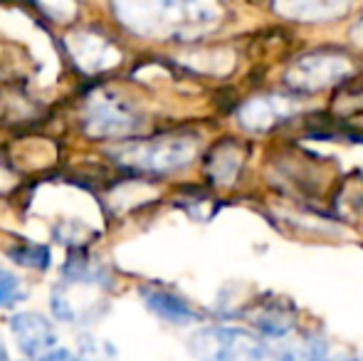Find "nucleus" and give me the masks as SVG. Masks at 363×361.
Returning a JSON list of instances; mask_svg holds the SVG:
<instances>
[{
    "label": "nucleus",
    "mask_w": 363,
    "mask_h": 361,
    "mask_svg": "<svg viewBox=\"0 0 363 361\" xmlns=\"http://www.w3.org/2000/svg\"><path fill=\"white\" fill-rule=\"evenodd\" d=\"M121 25L151 40H196L218 30L220 0H111Z\"/></svg>",
    "instance_id": "f257e3e1"
},
{
    "label": "nucleus",
    "mask_w": 363,
    "mask_h": 361,
    "mask_svg": "<svg viewBox=\"0 0 363 361\" xmlns=\"http://www.w3.org/2000/svg\"><path fill=\"white\" fill-rule=\"evenodd\" d=\"M188 349L198 361H277L264 337L252 327H201L188 339Z\"/></svg>",
    "instance_id": "f03ea898"
},
{
    "label": "nucleus",
    "mask_w": 363,
    "mask_h": 361,
    "mask_svg": "<svg viewBox=\"0 0 363 361\" xmlns=\"http://www.w3.org/2000/svg\"><path fill=\"white\" fill-rule=\"evenodd\" d=\"M196 141L191 136H158L148 141H134V144H121L111 151L116 161L126 169L146 171V174H171V171L186 169L196 159Z\"/></svg>",
    "instance_id": "7ed1b4c3"
},
{
    "label": "nucleus",
    "mask_w": 363,
    "mask_h": 361,
    "mask_svg": "<svg viewBox=\"0 0 363 361\" xmlns=\"http://www.w3.org/2000/svg\"><path fill=\"white\" fill-rule=\"evenodd\" d=\"M354 70L351 60L344 52L319 50L299 57L287 70V84L296 91H319L344 79Z\"/></svg>",
    "instance_id": "20e7f679"
},
{
    "label": "nucleus",
    "mask_w": 363,
    "mask_h": 361,
    "mask_svg": "<svg viewBox=\"0 0 363 361\" xmlns=\"http://www.w3.org/2000/svg\"><path fill=\"white\" fill-rule=\"evenodd\" d=\"M139 124L141 116L134 106L111 91L94 94L84 109V126L94 136H126L139 129Z\"/></svg>",
    "instance_id": "39448f33"
},
{
    "label": "nucleus",
    "mask_w": 363,
    "mask_h": 361,
    "mask_svg": "<svg viewBox=\"0 0 363 361\" xmlns=\"http://www.w3.org/2000/svg\"><path fill=\"white\" fill-rule=\"evenodd\" d=\"M10 332H13L18 349L30 359H40L57 344V332H55L52 319H48L43 312H30L28 309V312L13 314Z\"/></svg>",
    "instance_id": "423d86ee"
},
{
    "label": "nucleus",
    "mask_w": 363,
    "mask_h": 361,
    "mask_svg": "<svg viewBox=\"0 0 363 361\" xmlns=\"http://www.w3.org/2000/svg\"><path fill=\"white\" fill-rule=\"evenodd\" d=\"M296 322H299L296 309L279 297L262 299L259 304H252V312H250V327L257 334H262L264 339L282 342L296 332V327H299Z\"/></svg>",
    "instance_id": "0eeeda50"
},
{
    "label": "nucleus",
    "mask_w": 363,
    "mask_h": 361,
    "mask_svg": "<svg viewBox=\"0 0 363 361\" xmlns=\"http://www.w3.org/2000/svg\"><path fill=\"white\" fill-rule=\"evenodd\" d=\"M141 299H144L148 312L156 314L163 322L176 324V327H188V324H196L201 319V312L183 294L173 292L168 287L148 284V287L141 289Z\"/></svg>",
    "instance_id": "6e6552de"
},
{
    "label": "nucleus",
    "mask_w": 363,
    "mask_h": 361,
    "mask_svg": "<svg viewBox=\"0 0 363 361\" xmlns=\"http://www.w3.org/2000/svg\"><path fill=\"white\" fill-rule=\"evenodd\" d=\"M354 0H274V8L282 18L301 20V23H319L334 20L349 13Z\"/></svg>",
    "instance_id": "1a4fd4ad"
},
{
    "label": "nucleus",
    "mask_w": 363,
    "mask_h": 361,
    "mask_svg": "<svg viewBox=\"0 0 363 361\" xmlns=\"http://www.w3.org/2000/svg\"><path fill=\"white\" fill-rule=\"evenodd\" d=\"M277 361H329V339L321 332H299L282 339V347L274 352Z\"/></svg>",
    "instance_id": "9d476101"
},
{
    "label": "nucleus",
    "mask_w": 363,
    "mask_h": 361,
    "mask_svg": "<svg viewBox=\"0 0 363 361\" xmlns=\"http://www.w3.org/2000/svg\"><path fill=\"white\" fill-rule=\"evenodd\" d=\"M72 55L86 72L104 70L119 60L116 57V50L106 40H101L99 35H77L72 40Z\"/></svg>",
    "instance_id": "9b49d317"
},
{
    "label": "nucleus",
    "mask_w": 363,
    "mask_h": 361,
    "mask_svg": "<svg viewBox=\"0 0 363 361\" xmlns=\"http://www.w3.org/2000/svg\"><path fill=\"white\" fill-rule=\"evenodd\" d=\"M62 274L69 279V282L91 284V287H94V284H104L106 279H109L106 267L96 265V262L91 260V257H86V255H72V257H69Z\"/></svg>",
    "instance_id": "f8f14e48"
},
{
    "label": "nucleus",
    "mask_w": 363,
    "mask_h": 361,
    "mask_svg": "<svg viewBox=\"0 0 363 361\" xmlns=\"http://www.w3.org/2000/svg\"><path fill=\"white\" fill-rule=\"evenodd\" d=\"M28 299V287L10 267L0 265V309H13Z\"/></svg>",
    "instance_id": "ddd939ff"
},
{
    "label": "nucleus",
    "mask_w": 363,
    "mask_h": 361,
    "mask_svg": "<svg viewBox=\"0 0 363 361\" xmlns=\"http://www.w3.org/2000/svg\"><path fill=\"white\" fill-rule=\"evenodd\" d=\"M10 257H13L18 265L30 267V270H48L50 267V248L43 245V243H25V245H18L15 250H10Z\"/></svg>",
    "instance_id": "4468645a"
},
{
    "label": "nucleus",
    "mask_w": 363,
    "mask_h": 361,
    "mask_svg": "<svg viewBox=\"0 0 363 361\" xmlns=\"http://www.w3.org/2000/svg\"><path fill=\"white\" fill-rule=\"evenodd\" d=\"M84 361H116V349L114 344H109L106 339L99 337H82L79 339V349H77Z\"/></svg>",
    "instance_id": "2eb2a0df"
},
{
    "label": "nucleus",
    "mask_w": 363,
    "mask_h": 361,
    "mask_svg": "<svg viewBox=\"0 0 363 361\" xmlns=\"http://www.w3.org/2000/svg\"><path fill=\"white\" fill-rule=\"evenodd\" d=\"M235 146H238V144H233V141H228V144L223 146L225 159H220V164H223V161H225V164H230V154H233V151H235ZM233 164H235V166H220V169L216 171V176H218L220 181H223V179H230V176L238 174V171H240V166H242V156H240V151H238V154H235Z\"/></svg>",
    "instance_id": "dca6fc26"
},
{
    "label": "nucleus",
    "mask_w": 363,
    "mask_h": 361,
    "mask_svg": "<svg viewBox=\"0 0 363 361\" xmlns=\"http://www.w3.org/2000/svg\"><path fill=\"white\" fill-rule=\"evenodd\" d=\"M38 361H84V359H82L77 352H72V349L55 347V349H50V352H45Z\"/></svg>",
    "instance_id": "f3484780"
},
{
    "label": "nucleus",
    "mask_w": 363,
    "mask_h": 361,
    "mask_svg": "<svg viewBox=\"0 0 363 361\" xmlns=\"http://www.w3.org/2000/svg\"><path fill=\"white\" fill-rule=\"evenodd\" d=\"M351 40H354L359 48H363V18H359L351 28Z\"/></svg>",
    "instance_id": "a211bd4d"
},
{
    "label": "nucleus",
    "mask_w": 363,
    "mask_h": 361,
    "mask_svg": "<svg viewBox=\"0 0 363 361\" xmlns=\"http://www.w3.org/2000/svg\"><path fill=\"white\" fill-rule=\"evenodd\" d=\"M329 361H361V359H356L354 354H331Z\"/></svg>",
    "instance_id": "6ab92c4d"
},
{
    "label": "nucleus",
    "mask_w": 363,
    "mask_h": 361,
    "mask_svg": "<svg viewBox=\"0 0 363 361\" xmlns=\"http://www.w3.org/2000/svg\"><path fill=\"white\" fill-rule=\"evenodd\" d=\"M361 361H363V357H361Z\"/></svg>",
    "instance_id": "aec40b11"
}]
</instances>
